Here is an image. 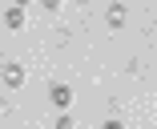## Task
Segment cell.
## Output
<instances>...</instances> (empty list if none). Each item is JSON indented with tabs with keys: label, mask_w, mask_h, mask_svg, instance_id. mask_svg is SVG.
<instances>
[{
	"label": "cell",
	"mask_w": 157,
	"mask_h": 129,
	"mask_svg": "<svg viewBox=\"0 0 157 129\" xmlns=\"http://www.w3.org/2000/svg\"><path fill=\"white\" fill-rule=\"evenodd\" d=\"M48 101H52V105H56L60 113H69V109H73V89H69V85H60V81H56V85L48 89Z\"/></svg>",
	"instance_id": "obj_1"
},
{
	"label": "cell",
	"mask_w": 157,
	"mask_h": 129,
	"mask_svg": "<svg viewBox=\"0 0 157 129\" xmlns=\"http://www.w3.org/2000/svg\"><path fill=\"white\" fill-rule=\"evenodd\" d=\"M24 20H28L24 4H8V8H4V24H8L12 32H20V28H24Z\"/></svg>",
	"instance_id": "obj_2"
},
{
	"label": "cell",
	"mask_w": 157,
	"mask_h": 129,
	"mask_svg": "<svg viewBox=\"0 0 157 129\" xmlns=\"http://www.w3.org/2000/svg\"><path fill=\"white\" fill-rule=\"evenodd\" d=\"M4 85L8 89H20L24 85V69H20V64H4Z\"/></svg>",
	"instance_id": "obj_3"
},
{
	"label": "cell",
	"mask_w": 157,
	"mask_h": 129,
	"mask_svg": "<svg viewBox=\"0 0 157 129\" xmlns=\"http://www.w3.org/2000/svg\"><path fill=\"white\" fill-rule=\"evenodd\" d=\"M125 24V4H113L109 8V28H121Z\"/></svg>",
	"instance_id": "obj_4"
},
{
	"label": "cell",
	"mask_w": 157,
	"mask_h": 129,
	"mask_svg": "<svg viewBox=\"0 0 157 129\" xmlns=\"http://www.w3.org/2000/svg\"><path fill=\"white\" fill-rule=\"evenodd\" d=\"M52 129H77V121H73V113H60V117H56V125H52Z\"/></svg>",
	"instance_id": "obj_5"
},
{
	"label": "cell",
	"mask_w": 157,
	"mask_h": 129,
	"mask_svg": "<svg viewBox=\"0 0 157 129\" xmlns=\"http://www.w3.org/2000/svg\"><path fill=\"white\" fill-rule=\"evenodd\" d=\"M101 129H125V121H117V117H113V121H105Z\"/></svg>",
	"instance_id": "obj_6"
}]
</instances>
